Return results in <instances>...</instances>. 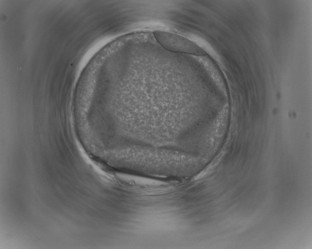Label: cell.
Wrapping results in <instances>:
<instances>
[{
	"label": "cell",
	"mask_w": 312,
	"mask_h": 249,
	"mask_svg": "<svg viewBox=\"0 0 312 249\" xmlns=\"http://www.w3.org/2000/svg\"><path fill=\"white\" fill-rule=\"evenodd\" d=\"M154 34L159 43L170 51L195 54L202 52L194 42L179 35L160 31H156Z\"/></svg>",
	"instance_id": "obj_1"
}]
</instances>
